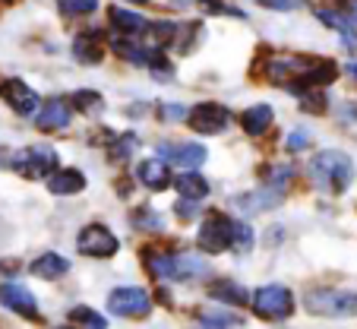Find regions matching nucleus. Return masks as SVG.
<instances>
[{
  "mask_svg": "<svg viewBox=\"0 0 357 329\" xmlns=\"http://www.w3.org/2000/svg\"><path fill=\"white\" fill-rule=\"evenodd\" d=\"M317 16L326 22V26L335 29V32H342L344 45H354L357 47V26L351 22V16L344 13V10H317Z\"/></svg>",
  "mask_w": 357,
  "mask_h": 329,
  "instance_id": "obj_21",
  "label": "nucleus"
},
{
  "mask_svg": "<svg viewBox=\"0 0 357 329\" xmlns=\"http://www.w3.org/2000/svg\"><path fill=\"white\" fill-rule=\"evenodd\" d=\"M139 181L146 184L149 190H165L171 184V171H168V165H165L162 159H146V161H139Z\"/></svg>",
  "mask_w": 357,
  "mask_h": 329,
  "instance_id": "obj_19",
  "label": "nucleus"
},
{
  "mask_svg": "<svg viewBox=\"0 0 357 329\" xmlns=\"http://www.w3.org/2000/svg\"><path fill=\"white\" fill-rule=\"evenodd\" d=\"M0 304H3L7 310H13V314H20V316H29V320L38 316V301H35V295L26 288V285L3 282L0 285Z\"/></svg>",
  "mask_w": 357,
  "mask_h": 329,
  "instance_id": "obj_11",
  "label": "nucleus"
},
{
  "mask_svg": "<svg viewBox=\"0 0 357 329\" xmlns=\"http://www.w3.org/2000/svg\"><path fill=\"white\" fill-rule=\"evenodd\" d=\"M310 142H313V136H310V130H291V136L284 140V149L288 152H303V149H310Z\"/></svg>",
  "mask_w": 357,
  "mask_h": 329,
  "instance_id": "obj_33",
  "label": "nucleus"
},
{
  "mask_svg": "<svg viewBox=\"0 0 357 329\" xmlns=\"http://www.w3.org/2000/svg\"><path fill=\"white\" fill-rule=\"evenodd\" d=\"M73 57L79 64H89V67L101 64V57H105V41H101V32L89 29V32L76 35L73 38Z\"/></svg>",
  "mask_w": 357,
  "mask_h": 329,
  "instance_id": "obj_14",
  "label": "nucleus"
},
{
  "mask_svg": "<svg viewBox=\"0 0 357 329\" xmlns=\"http://www.w3.org/2000/svg\"><path fill=\"white\" fill-rule=\"evenodd\" d=\"M303 307L317 316H354L357 314V291L313 288L303 295Z\"/></svg>",
  "mask_w": 357,
  "mask_h": 329,
  "instance_id": "obj_3",
  "label": "nucleus"
},
{
  "mask_svg": "<svg viewBox=\"0 0 357 329\" xmlns=\"http://www.w3.org/2000/svg\"><path fill=\"white\" fill-rule=\"evenodd\" d=\"M303 105H307V108H310V111H313V115H323V111H326V98H323V95H303Z\"/></svg>",
  "mask_w": 357,
  "mask_h": 329,
  "instance_id": "obj_37",
  "label": "nucleus"
},
{
  "mask_svg": "<svg viewBox=\"0 0 357 329\" xmlns=\"http://www.w3.org/2000/svg\"><path fill=\"white\" fill-rule=\"evenodd\" d=\"M61 329H67V326H61Z\"/></svg>",
  "mask_w": 357,
  "mask_h": 329,
  "instance_id": "obj_42",
  "label": "nucleus"
},
{
  "mask_svg": "<svg viewBox=\"0 0 357 329\" xmlns=\"http://www.w3.org/2000/svg\"><path fill=\"white\" fill-rule=\"evenodd\" d=\"M10 168L20 171L22 177H51L57 168V152L51 146H29L10 155Z\"/></svg>",
  "mask_w": 357,
  "mask_h": 329,
  "instance_id": "obj_4",
  "label": "nucleus"
},
{
  "mask_svg": "<svg viewBox=\"0 0 357 329\" xmlns=\"http://www.w3.org/2000/svg\"><path fill=\"white\" fill-rule=\"evenodd\" d=\"M253 310L263 320H288L294 314V298L284 285H263L253 295Z\"/></svg>",
  "mask_w": 357,
  "mask_h": 329,
  "instance_id": "obj_5",
  "label": "nucleus"
},
{
  "mask_svg": "<svg viewBox=\"0 0 357 329\" xmlns=\"http://www.w3.org/2000/svg\"><path fill=\"white\" fill-rule=\"evenodd\" d=\"M209 298H215V301H222V304H247L250 301L247 288H241V285H234V282H215L209 288Z\"/></svg>",
  "mask_w": 357,
  "mask_h": 329,
  "instance_id": "obj_25",
  "label": "nucleus"
},
{
  "mask_svg": "<svg viewBox=\"0 0 357 329\" xmlns=\"http://www.w3.org/2000/svg\"><path fill=\"white\" fill-rule=\"evenodd\" d=\"M108 310L114 316H146L152 310V298L146 295V288L123 285V288H114L108 295Z\"/></svg>",
  "mask_w": 357,
  "mask_h": 329,
  "instance_id": "obj_6",
  "label": "nucleus"
},
{
  "mask_svg": "<svg viewBox=\"0 0 357 329\" xmlns=\"http://www.w3.org/2000/svg\"><path fill=\"white\" fill-rule=\"evenodd\" d=\"M162 155L177 161L181 168H199L209 152H206V146H199V142H181V146H162Z\"/></svg>",
  "mask_w": 357,
  "mask_h": 329,
  "instance_id": "obj_17",
  "label": "nucleus"
},
{
  "mask_svg": "<svg viewBox=\"0 0 357 329\" xmlns=\"http://www.w3.org/2000/svg\"><path fill=\"white\" fill-rule=\"evenodd\" d=\"M253 241H257V235H253V228L247 222H231V250L247 254L253 247Z\"/></svg>",
  "mask_w": 357,
  "mask_h": 329,
  "instance_id": "obj_29",
  "label": "nucleus"
},
{
  "mask_svg": "<svg viewBox=\"0 0 357 329\" xmlns=\"http://www.w3.org/2000/svg\"><path fill=\"white\" fill-rule=\"evenodd\" d=\"M127 3H139V7H146L149 0H127Z\"/></svg>",
  "mask_w": 357,
  "mask_h": 329,
  "instance_id": "obj_41",
  "label": "nucleus"
},
{
  "mask_svg": "<svg viewBox=\"0 0 357 329\" xmlns=\"http://www.w3.org/2000/svg\"><path fill=\"white\" fill-rule=\"evenodd\" d=\"M136 228H146V231H162V219H158L152 209H139V212L133 215Z\"/></svg>",
  "mask_w": 357,
  "mask_h": 329,
  "instance_id": "obj_34",
  "label": "nucleus"
},
{
  "mask_svg": "<svg viewBox=\"0 0 357 329\" xmlns=\"http://www.w3.org/2000/svg\"><path fill=\"white\" fill-rule=\"evenodd\" d=\"M149 272L171 282H190L209 272V263L196 254H149Z\"/></svg>",
  "mask_w": 357,
  "mask_h": 329,
  "instance_id": "obj_2",
  "label": "nucleus"
},
{
  "mask_svg": "<svg viewBox=\"0 0 357 329\" xmlns=\"http://www.w3.org/2000/svg\"><path fill=\"white\" fill-rule=\"evenodd\" d=\"M199 247L206 254H225L231 247V219L225 215H209L199 228Z\"/></svg>",
  "mask_w": 357,
  "mask_h": 329,
  "instance_id": "obj_10",
  "label": "nucleus"
},
{
  "mask_svg": "<svg viewBox=\"0 0 357 329\" xmlns=\"http://www.w3.org/2000/svg\"><path fill=\"white\" fill-rule=\"evenodd\" d=\"M282 200H284V190L266 184V187H257V190H250V193L234 196V206L241 209V212H253V215H257V212H269V209H275Z\"/></svg>",
  "mask_w": 357,
  "mask_h": 329,
  "instance_id": "obj_12",
  "label": "nucleus"
},
{
  "mask_svg": "<svg viewBox=\"0 0 357 329\" xmlns=\"http://www.w3.org/2000/svg\"><path fill=\"white\" fill-rule=\"evenodd\" d=\"M174 187H177V193H181L183 200H190V203L202 200V196H209V181H206L202 175H196V171H187V175H177Z\"/></svg>",
  "mask_w": 357,
  "mask_h": 329,
  "instance_id": "obj_24",
  "label": "nucleus"
},
{
  "mask_svg": "<svg viewBox=\"0 0 357 329\" xmlns=\"http://www.w3.org/2000/svg\"><path fill=\"white\" fill-rule=\"evenodd\" d=\"M313 61L307 57H275V61L266 64V76L272 82H288V80H301L307 70H310Z\"/></svg>",
  "mask_w": 357,
  "mask_h": 329,
  "instance_id": "obj_15",
  "label": "nucleus"
},
{
  "mask_svg": "<svg viewBox=\"0 0 357 329\" xmlns=\"http://www.w3.org/2000/svg\"><path fill=\"white\" fill-rule=\"evenodd\" d=\"M177 212H181V219H193V215H196V203L183 200L181 206H177Z\"/></svg>",
  "mask_w": 357,
  "mask_h": 329,
  "instance_id": "obj_38",
  "label": "nucleus"
},
{
  "mask_svg": "<svg viewBox=\"0 0 357 329\" xmlns=\"http://www.w3.org/2000/svg\"><path fill=\"white\" fill-rule=\"evenodd\" d=\"M177 32H181V22H152L149 35H152V45L162 51V47L177 45Z\"/></svg>",
  "mask_w": 357,
  "mask_h": 329,
  "instance_id": "obj_27",
  "label": "nucleus"
},
{
  "mask_svg": "<svg viewBox=\"0 0 357 329\" xmlns=\"http://www.w3.org/2000/svg\"><path fill=\"white\" fill-rule=\"evenodd\" d=\"M263 10H275V13H288V10H297L303 0H253Z\"/></svg>",
  "mask_w": 357,
  "mask_h": 329,
  "instance_id": "obj_36",
  "label": "nucleus"
},
{
  "mask_svg": "<svg viewBox=\"0 0 357 329\" xmlns=\"http://www.w3.org/2000/svg\"><path fill=\"white\" fill-rule=\"evenodd\" d=\"M57 10H61L63 16H89L98 10V0H57Z\"/></svg>",
  "mask_w": 357,
  "mask_h": 329,
  "instance_id": "obj_32",
  "label": "nucleus"
},
{
  "mask_svg": "<svg viewBox=\"0 0 357 329\" xmlns=\"http://www.w3.org/2000/svg\"><path fill=\"white\" fill-rule=\"evenodd\" d=\"M86 187V175L76 168H63V171H54L47 177V190L57 196H70V193H79Z\"/></svg>",
  "mask_w": 357,
  "mask_h": 329,
  "instance_id": "obj_18",
  "label": "nucleus"
},
{
  "mask_svg": "<svg viewBox=\"0 0 357 329\" xmlns=\"http://www.w3.org/2000/svg\"><path fill=\"white\" fill-rule=\"evenodd\" d=\"M199 326L202 329H237L241 326V316L228 314V310H202Z\"/></svg>",
  "mask_w": 357,
  "mask_h": 329,
  "instance_id": "obj_26",
  "label": "nucleus"
},
{
  "mask_svg": "<svg viewBox=\"0 0 357 329\" xmlns=\"http://www.w3.org/2000/svg\"><path fill=\"white\" fill-rule=\"evenodd\" d=\"M344 7H348L344 13H348V16H351V22L357 26V0H344Z\"/></svg>",
  "mask_w": 357,
  "mask_h": 329,
  "instance_id": "obj_39",
  "label": "nucleus"
},
{
  "mask_svg": "<svg viewBox=\"0 0 357 329\" xmlns=\"http://www.w3.org/2000/svg\"><path fill=\"white\" fill-rule=\"evenodd\" d=\"M243 130H247V136H263L266 130L272 127V108L269 105H253L243 111L241 117Z\"/></svg>",
  "mask_w": 357,
  "mask_h": 329,
  "instance_id": "obj_23",
  "label": "nucleus"
},
{
  "mask_svg": "<svg viewBox=\"0 0 357 329\" xmlns=\"http://www.w3.org/2000/svg\"><path fill=\"white\" fill-rule=\"evenodd\" d=\"M348 73H351V76H354V80H357V61H351V64H348Z\"/></svg>",
  "mask_w": 357,
  "mask_h": 329,
  "instance_id": "obj_40",
  "label": "nucleus"
},
{
  "mask_svg": "<svg viewBox=\"0 0 357 329\" xmlns=\"http://www.w3.org/2000/svg\"><path fill=\"white\" fill-rule=\"evenodd\" d=\"M29 272L38 276V279H61V276H67L70 272V260L67 256H61V254H41L38 260L29 266Z\"/></svg>",
  "mask_w": 357,
  "mask_h": 329,
  "instance_id": "obj_20",
  "label": "nucleus"
},
{
  "mask_svg": "<svg viewBox=\"0 0 357 329\" xmlns=\"http://www.w3.org/2000/svg\"><path fill=\"white\" fill-rule=\"evenodd\" d=\"M70 320L79 323V326H86V329H108V320H105L101 314H95L92 307H73L70 310Z\"/></svg>",
  "mask_w": 357,
  "mask_h": 329,
  "instance_id": "obj_31",
  "label": "nucleus"
},
{
  "mask_svg": "<svg viewBox=\"0 0 357 329\" xmlns=\"http://www.w3.org/2000/svg\"><path fill=\"white\" fill-rule=\"evenodd\" d=\"M307 175L323 193H344L351 177H354V161L342 149H323L307 165Z\"/></svg>",
  "mask_w": 357,
  "mask_h": 329,
  "instance_id": "obj_1",
  "label": "nucleus"
},
{
  "mask_svg": "<svg viewBox=\"0 0 357 329\" xmlns=\"http://www.w3.org/2000/svg\"><path fill=\"white\" fill-rule=\"evenodd\" d=\"M187 121H190V127H193L196 133L215 136V133H222V130L231 124V115H228V108L215 105V101H202V105L190 108Z\"/></svg>",
  "mask_w": 357,
  "mask_h": 329,
  "instance_id": "obj_8",
  "label": "nucleus"
},
{
  "mask_svg": "<svg viewBox=\"0 0 357 329\" xmlns=\"http://www.w3.org/2000/svg\"><path fill=\"white\" fill-rule=\"evenodd\" d=\"M0 98L7 101L16 115H22V117L38 115V95H35V89L26 86L22 80H3L0 82Z\"/></svg>",
  "mask_w": 357,
  "mask_h": 329,
  "instance_id": "obj_9",
  "label": "nucleus"
},
{
  "mask_svg": "<svg viewBox=\"0 0 357 329\" xmlns=\"http://www.w3.org/2000/svg\"><path fill=\"white\" fill-rule=\"evenodd\" d=\"M70 101L67 98H51L38 115H35V124H38L41 133H54V130H63L70 121H73V111H70Z\"/></svg>",
  "mask_w": 357,
  "mask_h": 329,
  "instance_id": "obj_13",
  "label": "nucleus"
},
{
  "mask_svg": "<svg viewBox=\"0 0 357 329\" xmlns=\"http://www.w3.org/2000/svg\"><path fill=\"white\" fill-rule=\"evenodd\" d=\"M70 105H73L76 111H82V115H95V111L105 108V98H101L98 92H92V89H82V92H76L73 98H70Z\"/></svg>",
  "mask_w": 357,
  "mask_h": 329,
  "instance_id": "obj_30",
  "label": "nucleus"
},
{
  "mask_svg": "<svg viewBox=\"0 0 357 329\" xmlns=\"http://www.w3.org/2000/svg\"><path fill=\"white\" fill-rule=\"evenodd\" d=\"M338 76V67L332 61H313L310 64V70L301 76V80H294V86L297 89H303V92H310V89H323V86H329L332 80Z\"/></svg>",
  "mask_w": 357,
  "mask_h": 329,
  "instance_id": "obj_16",
  "label": "nucleus"
},
{
  "mask_svg": "<svg viewBox=\"0 0 357 329\" xmlns=\"http://www.w3.org/2000/svg\"><path fill=\"white\" fill-rule=\"evenodd\" d=\"M187 117H190V111L183 105H174V101H165L162 105V121L174 124V121H187Z\"/></svg>",
  "mask_w": 357,
  "mask_h": 329,
  "instance_id": "obj_35",
  "label": "nucleus"
},
{
  "mask_svg": "<svg viewBox=\"0 0 357 329\" xmlns=\"http://www.w3.org/2000/svg\"><path fill=\"white\" fill-rule=\"evenodd\" d=\"M111 16V26L117 29L121 35H136V32H149V22L142 20L139 13H133V10H123V7H111L108 10Z\"/></svg>",
  "mask_w": 357,
  "mask_h": 329,
  "instance_id": "obj_22",
  "label": "nucleus"
},
{
  "mask_svg": "<svg viewBox=\"0 0 357 329\" xmlns=\"http://www.w3.org/2000/svg\"><path fill=\"white\" fill-rule=\"evenodd\" d=\"M76 247H79V254H86V256H101V260H108V256L117 254L121 241H117L114 231L105 228V225H86V228L79 231V237H76Z\"/></svg>",
  "mask_w": 357,
  "mask_h": 329,
  "instance_id": "obj_7",
  "label": "nucleus"
},
{
  "mask_svg": "<svg viewBox=\"0 0 357 329\" xmlns=\"http://www.w3.org/2000/svg\"><path fill=\"white\" fill-rule=\"evenodd\" d=\"M136 146H139V140H136L133 133L111 136V142H108V159H111V161H127L130 155L136 152Z\"/></svg>",
  "mask_w": 357,
  "mask_h": 329,
  "instance_id": "obj_28",
  "label": "nucleus"
}]
</instances>
